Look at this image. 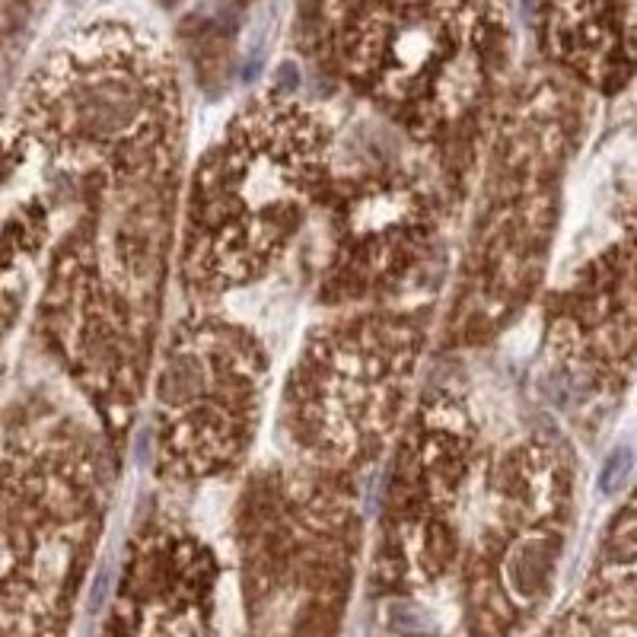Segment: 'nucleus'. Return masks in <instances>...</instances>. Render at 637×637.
Listing matches in <instances>:
<instances>
[{"label": "nucleus", "mask_w": 637, "mask_h": 637, "mask_svg": "<svg viewBox=\"0 0 637 637\" xmlns=\"http://www.w3.org/2000/svg\"><path fill=\"white\" fill-rule=\"evenodd\" d=\"M580 83L532 74L497 118L446 338L478 344L497 335L536 290L552 246L564 169L580 134Z\"/></svg>", "instance_id": "nucleus-4"}, {"label": "nucleus", "mask_w": 637, "mask_h": 637, "mask_svg": "<svg viewBox=\"0 0 637 637\" xmlns=\"http://www.w3.org/2000/svg\"><path fill=\"white\" fill-rule=\"evenodd\" d=\"M424 338L421 316L383 306L309 335L281 395V430L294 456L348 475L380 456L405 418Z\"/></svg>", "instance_id": "nucleus-7"}, {"label": "nucleus", "mask_w": 637, "mask_h": 637, "mask_svg": "<svg viewBox=\"0 0 637 637\" xmlns=\"http://www.w3.org/2000/svg\"><path fill=\"white\" fill-rule=\"evenodd\" d=\"M157 4H176V0H157Z\"/></svg>", "instance_id": "nucleus-18"}, {"label": "nucleus", "mask_w": 637, "mask_h": 637, "mask_svg": "<svg viewBox=\"0 0 637 637\" xmlns=\"http://www.w3.org/2000/svg\"><path fill=\"white\" fill-rule=\"evenodd\" d=\"M106 523L93 434L42 395L10 405L4 434V634H61Z\"/></svg>", "instance_id": "nucleus-5"}, {"label": "nucleus", "mask_w": 637, "mask_h": 637, "mask_svg": "<svg viewBox=\"0 0 637 637\" xmlns=\"http://www.w3.org/2000/svg\"><path fill=\"white\" fill-rule=\"evenodd\" d=\"M545 348L577 392H612L637 364V204L602 246L548 300Z\"/></svg>", "instance_id": "nucleus-12"}, {"label": "nucleus", "mask_w": 637, "mask_h": 637, "mask_svg": "<svg viewBox=\"0 0 637 637\" xmlns=\"http://www.w3.org/2000/svg\"><path fill=\"white\" fill-rule=\"evenodd\" d=\"M319 297L335 306L373 303L424 265L437 233L430 188L402 166H367L325 185Z\"/></svg>", "instance_id": "nucleus-11"}, {"label": "nucleus", "mask_w": 637, "mask_h": 637, "mask_svg": "<svg viewBox=\"0 0 637 637\" xmlns=\"http://www.w3.org/2000/svg\"><path fill=\"white\" fill-rule=\"evenodd\" d=\"M558 631H637V494L609 520L583 593Z\"/></svg>", "instance_id": "nucleus-15"}, {"label": "nucleus", "mask_w": 637, "mask_h": 637, "mask_svg": "<svg viewBox=\"0 0 637 637\" xmlns=\"http://www.w3.org/2000/svg\"><path fill=\"white\" fill-rule=\"evenodd\" d=\"M329 61L415 144L469 157L507 64V0H319Z\"/></svg>", "instance_id": "nucleus-2"}, {"label": "nucleus", "mask_w": 637, "mask_h": 637, "mask_svg": "<svg viewBox=\"0 0 637 637\" xmlns=\"http://www.w3.org/2000/svg\"><path fill=\"white\" fill-rule=\"evenodd\" d=\"M182 93L157 39L93 23L32 71L7 131L4 313L48 344L122 446L172 265Z\"/></svg>", "instance_id": "nucleus-1"}, {"label": "nucleus", "mask_w": 637, "mask_h": 637, "mask_svg": "<svg viewBox=\"0 0 637 637\" xmlns=\"http://www.w3.org/2000/svg\"><path fill=\"white\" fill-rule=\"evenodd\" d=\"M539 39L555 71L599 93L637 74L634 0H539Z\"/></svg>", "instance_id": "nucleus-14"}, {"label": "nucleus", "mask_w": 637, "mask_h": 637, "mask_svg": "<svg viewBox=\"0 0 637 637\" xmlns=\"http://www.w3.org/2000/svg\"><path fill=\"white\" fill-rule=\"evenodd\" d=\"M631 466H634V456H631V450H615L609 459H606V466H602V472H599V488L606 491V494H612V491H618L625 485V478H628V472H631Z\"/></svg>", "instance_id": "nucleus-16"}, {"label": "nucleus", "mask_w": 637, "mask_h": 637, "mask_svg": "<svg viewBox=\"0 0 637 637\" xmlns=\"http://www.w3.org/2000/svg\"><path fill=\"white\" fill-rule=\"evenodd\" d=\"M39 4H42V0H4L10 20H13V16H32L39 10Z\"/></svg>", "instance_id": "nucleus-17"}, {"label": "nucleus", "mask_w": 637, "mask_h": 637, "mask_svg": "<svg viewBox=\"0 0 637 637\" xmlns=\"http://www.w3.org/2000/svg\"><path fill=\"white\" fill-rule=\"evenodd\" d=\"M220 567L192 529L166 516L134 532L106 631L201 634L211 628Z\"/></svg>", "instance_id": "nucleus-13"}, {"label": "nucleus", "mask_w": 637, "mask_h": 637, "mask_svg": "<svg viewBox=\"0 0 637 637\" xmlns=\"http://www.w3.org/2000/svg\"><path fill=\"white\" fill-rule=\"evenodd\" d=\"M332 179V128L313 102L258 96L223 128L188 185L179 274L198 300L281 262Z\"/></svg>", "instance_id": "nucleus-3"}, {"label": "nucleus", "mask_w": 637, "mask_h": 637, "mask_svg": "<svg viewBox=\"0 0 637 637\" xmlns=\"http://www.w3.org/2000/svg\"><path fill=\"white\" fill-rule=\"evenodd\" d=\"M475 424L453 392H427L402 434L380 516L373 587L430 590L459 561L462 504L475 472Z\"/></svg>", "instance_id": "nucleus-10"}, {"label": "nucleus", "mask_w": 637, "mask_h": 637, "mask_svg": "<svg viewBox=\"0 0 637 637\" xmlns=\"http://www.w3.org/2000/svg\"><path fill=\"white\" fill-rule=\"evenodd\" d=\"M236 552L243 606L255 631H335L360 555L351 475L309 462L252 475L239 497Z\"/></svg>", "instance_id": "nucleus-6"}, {"label": "nucleus", "mask_w": 637, "mask_h": 637, "mask_svg": "<svg viewBox=\"0 0 637 637\" xmlns=\"http://www.w3.org/2000/svg\"><path fill=\"white\" fill-rule=\"evenodd\" d=\"M268 354L249 329L192 313L172 329L157 367V469L198 485L243 466L262 421Z\"/></svg>", "instance_id": "nucleus-9"}, {"label": "nucleus", "mask_w": 637, "mask_h": 637, "mask_svg": "<svg viewBox=\"0 0 637 637\" xmlns=\"http://www.w3.org/2000/svg\"><path fill=\"white\" fill-rule=\"evenodd\" d=\"M574 523V462L552 437H526L494 462L466 548L472 631H526L555 593Z\"/></svg>", "instance_id": "nucleus-8"}]
</instances>
